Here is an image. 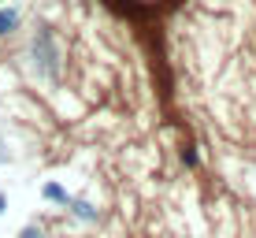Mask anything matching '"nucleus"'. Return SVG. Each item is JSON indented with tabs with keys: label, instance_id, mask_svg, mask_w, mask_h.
<instances>
[{
	"label": "nucleus",
	"instance_id": "obj_4",
	"mask_svg": "<svg viewBox=\"0 0 256 238\" xmlns=\"http://www.w3.org/2000/svg\"><path fill=\"white\" fill-rule=\"evenodd\" d=\"M41 197L45 201H52V205H67L70 201V193L60 186V182H45V186H41Z\"/></svg>",
	"mask_w": 256,
	"mask_h": 238
},
{
	"label": "nucleus",
	"instance_id": "obj_7",
	"mask_svg": "<svg viewBox=\"0 0 256 238\" xmlns=\"http://www.w3.org/2000/svg\"><path fill=\"white\" fill-rule=\"evenodd\" d=\"M4 160H8V153H0V164H4Z\"/></svg>",
	"mask_w": 256,
	"mask_h": 238
},
{
	"label": "nucleus",
	"instance_id": "obj_3",
	"mask_svg": "<svg viewBox=\"0 0 256 238\" xmlns=\"http://www.w3.org/2000/svg\"><path fill=\"white\" fill-rule=\"evenodd\" d=\"M67 208H70V216L86 219V223H96V208L90 205V201H82V197H70V201H67Z\"/></svg>",
	"mask_w": 256,
	"mask_h": 238
},
{
	"label": "nucleus",
	"instance_id": "obj_6",
	"mask_svg": "<svg viewBox=\"0 0 256 238\" xmlns=\"http://www.w3.org/2000/svg\"><path fill=\"white\" fill-rule=\"evenodd\" d=\"M8 212V193H0V216Z\"/></svg>",
	"mask_w": 256,
	"mask_h": 238
},
{
	"label": "nucleus",
	"instance_id": "obj_5",
	"mask_svg": "<svg viewBox=\"0 0 256 238\" xmlns=\"http://www.w3.org/2000/svg\"><path fill=\"white\" fill-rule=\"evenodd\" d=\"M22 238H41V231H38V227H26V231H22Z\"/></svg>",
	"mask_w": 256,
	"mask_h": 238
},
{
	"label": "nucleus",
	"instance_id": "obj_2",
	"mask_svg": "<svg viewBox=\"0 0 256 238\" xmlns=\"http://www.w3.org/2000/svg\"><path fill=\"white\" fill-rule=\"evenodd\" d=\"M19 23H22L19 8H0V38H8V34H15V30H19Z\"/></svg>",
	"mask_w": 256,
	"mask_h": 238
},
{
	"label": "nucleus",
	"instance_id": "obj_1",
	"mask_svg": "<svg viewBox=\"0 0 256 238\" xmlns=\"http://www.w3.org/2000/svg\"><path fill=\"white\" fill-rule=\"evenodd\" d=\"M30 56H34V67H38L45 78H56V75H60V49H56V41H52L48 30H38V34H34Z\"/></svg>",
	"mask_w": 256,
	"mask_h": 238
}]
</instances>
